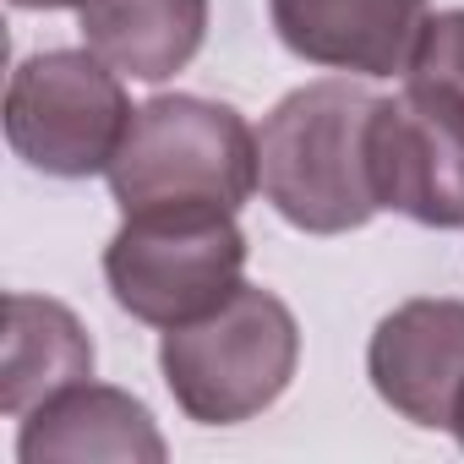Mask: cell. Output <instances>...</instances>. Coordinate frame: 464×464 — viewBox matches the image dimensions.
<instances>
[{"label": "cell", "mask_w": 464, "mask_h": 464, "mask_svg": "<svg viewBox=\"0 0 464 464\" xmlns=\"http://www.w3.org/2000/svg\"><path fill=\"white\" fill-rule=\"evenodd\" d=\"M377 99L350 77H323L285 93L257 131L263 197L306 236H344L372 224L377 186L366 159Z\"/></svg>", "instance_id": "1"}, {"label": "cell", "mask_w": 464, "mask_h": 464, "mask_svg": "<svg viewBox=\"0 0 464 464\" xmlns=\"http://www.w3.org/2000/svg\"><path fill=\"white\" fill-rule=\"evenodd\" d=\"M295 366L301 323L263 285H241L208 317L164 328L159 339L164 388L197 426H241L263 415L285 399Z\"/></svg>", "instance_id": "2"}, {"label": "cell", "mask_w": 464, "mask_h": 464, "mask_svg": "<svg viewBox=\"0 0 464 464\" xmlns=\"http://www.w3.org/2000/svg\"><path fill=\"white\" fill-rule=\"evenodd\" d=\"M246 236L229 208L175 202L126 213L104 246V285L148 328H180L224 306L246 279Z\"/></svg>", "instance_id": "3"}, {"label": "cell", "mask_w": 464, "mask_h": 464, "mask_svg": "<svg viewBox=\"0 0 464 464\" xmlns=\"http://www.w3.org/2000/svg\"><path fill=\"white\" fill-rule=\"evenodd\" d=\"M257 186V131L241 121V110L197 93H159L137 104L110 164V197L121 213L175 202H213L236 213Z\"/></svg>", "instance_id": "4"}, {"label": "cell", "mask_w": 464, "mask_h": 464, "mask_svg": "<svg viewBox=\"0 0 464 464\" xmlns=\"http://www.w3.org/2000/svg\"><path fill=\"white\" fill-rule=\"evenodd\" d=\"M131 115L121 72L93 50L28 55L6 82V142L23 164L55 180L110 175Z\"/></svg>", "instance_id": "5"}, {"label": "cell", "mask_w": 464, "mask_h": 464, "mask_svg": "<svg viewBox=\"0 0 464 464\" xmlns=\"http://www.w3.org/2000/svg\"><path fill=\"white\" fill-rule=\"evenodd\" d=\"M366 159L382 208L426 229L464 224V99L426 82H404L393 99H377Z\"/></svg>", "instance_id": "6"}, {"label": "cell", "mask_w": 464, "mask_h": 464, "mask_svg": "<svg viewBox=\"0 0 464 464\" xmlns=\"http://www.w3.org/2000/svg\"><path fill=\"white\" fill-rule=\"evenodd\" d=\"M366 377L410 426H453L464 399V301L393 306L366 344Z\"/></svg>", "instance_id": "7"}, {"label": "cell", "mask_w": 464, "mask_h": 464, "mask_svg": "<svg viewBox=\"0 0 464 464\" xmlns=\"http://www.w3.org/2000/svg\"><path fill=\"white\" fill-rule=\"evenodd\" d=\"M268 12L290 55L355 77L404 72L431 17L426 0H268Z\"/></svg>", "instance_id": "8"}, {"label": "cell", "mask_w": 464, "mask_h": 464, "mask_svg": "<svg viewBox=\"0 0 464 464\" xmlns=\"http://www.w3.org/2000/svg\"><path fill=\"white\" fill-rule=\"evenodd\" d=\"M23 464H164L169 448L142 399L110 382H72L39 410L23 415L17 431Z\"/></svg>", "instance_id": "9"}, {"label": "cell", "mask_w": 464, "mask_h": 464, "mask_svg": "<svg viewBox=\"0 0 464 464\" xmlns=\"http://www.w3.org/2000/svg\"><path fill=\"white\" fill-rule=\"evenodd\" d=\"M93 377V339L82 317L50 295H6V350H0V410L28 415L72 382Z\"/></svg>", "instance_id": "10"}, {"label": "cell", "mask_w": 464, "mask_h": 464, "mask_svg": "<svg viewBox=\"0 0 464 464\" xmlns=\"http://www.w3.org/2000/svg\"><path fill=\"white\" fill-rule=\"evenodd\" d=\"M77 17L88 50L137 82H169L208 39V0H88Z\"/></svg>", "instance_id": "11"}, {"label": "cell", "mask_w": 464, "mask_h": 464, "mask_svg": "<svg viewBox=\"0 0 464 464\" xmlns=\"http://www.w3.org/2000/svg\"><path fill=\"white\" fill-rule=\"evenodd\" d=\"M404 82H426V88H442V93L464 99V12L426 17L415 50L404 61Z\"/></svg>", "instance_id": "12"}, {"label": "cell", "mask_w": 464, "mask_h": 464, "mask_svg": "<svg viewBox=\"0 0 464 464\" xmlns=\"http://www.w3.org/2000/svg\"><path fill=\"white\" fill-rule=\"evenodd\" d=\"M17 12H82L88 0H12Z\"/></svg>", "instance_id": "13"}, {"label": "cell", "mask_w": 464, "mask_h": 464, "mask_svg": "<svg viewBox=\"0 0 464 464\" xmlns=\"http://www.w3.org/2000/svg\"><path fill=\"white\" fill-rule=\"evenodd\" d=\"M453 437H459V448H464V399H459V410H453V426H448Z\"/></svg>", "instance_id": "14"}]
</instances>
